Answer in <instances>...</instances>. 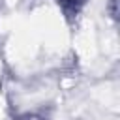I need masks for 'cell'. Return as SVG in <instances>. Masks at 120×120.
Returning a JSON list of instances; mask_svg holds the SVG:
<instances>
[{
    "instance_id": "1",
    "label": "cell",
    "mask_w": 120,
    "mask_h": 120,
    "mask_svg": "<svg viewBox=\"0 0 120 120\" xmlns=\"http://www.w3.org/2000/svg\"><path fill=\"white\" fill-rule=\"evenodd\" d=\"M28 120H34V118H28Z\"/></svg>"
}]
</instances>
